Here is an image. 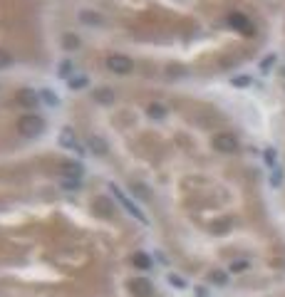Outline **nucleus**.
<instances>
[{"mask_svg": "<svg viewBox=\"0 0 285 297\" xmlns=\"http://www.w3.org/2000/svg\"><path fill=\"white\" fill-rule=\"evenodd\" d=\"M213 146L218 148V151H223V154H231V151H236V148H238V139L233 134H218L213 139Z\"/></svg>", "mask_w": 285, "mask_h": 297, "instance_id": "f257e3e1", "label": "nucleus"}, {"mask_svg": "<svg viewBox=\"0 0 285 297\" xmlns=\"http://www.w3.org/2000/svg\"><path fill=\"white\" fill-rule=\"evenodd\" d=\"M131 292H134L136 297H152L154 285H152L149 280H144V277H139V280H134V282H131Z\"/></svg>", "mask_w": 285, "mask_h": 297, "instance_id": "f03ea898", "label": "nucleus"}, {"mask_svg": "<svg viewBox=\"0 0 285 297\" xmlns=\"http://www.w3.org/2000/svg\"><path fill=\"white\" fill-rule=\"evenodd\" d=\"M114 196H117V198L122 201V206H124V208H126V211H129V213H131V216L136 218V221H141V223H147V218H144V213H141V211H139V208H136L134 203H129V198H126L124 193H119V188H117V186H114Z\"/></svg>", "mask_w": 285, "mask_h": 297, "instance_id": "7ed1b4c3", "label": "nucleus"}, {"mask_svg": "<svg viewBox=\"0 0 285 297\" xmlns=\"http://www.w3.org/2000/svg\"><path fill=\"white\" fill-rule=\"evenodd\" d=\"M228 20H231V25H233V28H238L241 33H245V35H250V25H248V20H245L243 15H231Z\"/></svg>", "mask_w": 285, "mask_h": 297, "instance_id": "20e7f679", "label": "nucleus"}, {"mask_svg": "<svg viewBox=\"0 0 285 297\" xmlns=\"http://www.w3.org/2000/svg\"><path fill=\"white\" fill-rule=\"evenodd\" d=\"M109 67H112V70H117V72H129V67H131V65H129V60L112 57V60H109Z\"/></svg>", "mask_w": 285, "mask_h": 297, "instance_id": "39448f33", "label": "nucleus"}, {"mask_svg": "<svg viewBox=\"0 0 285 297\" xmlns=\"http://www.w3.org/2000/svg\"><path fill=\"white\" fill-rule=\"evenodd\" d=\"M134 265H136L139 270H149V267H152V260H149L144 253H136V255H134Z\"/></svg>", "mask_w": 285, "mask_h": 297, "instance_id": "423d86ee", "label": "nucleus"}, {"mask_svg": "<svg viewBox=\"0 0 285 297\" xmlns=\"http://www.w3.org/2000/svg\"><path fill=\"white\" fill-rule=\"evenodd\" d=\"M248 270V260H233L231 262V272H245Z\"/></svg>", "mask_w": 285, "mask_h": 297, "instance_id": "0eeeda50", "label": "nucleus"}, {"mask_svg": "<svg viewBox=\"0 0 285 297\" xmlns=\"http://www.w3.org/2000/svg\"><path fill=\"white\" fill-rule=\"evenodd\" d=\"M89 146L94 148V151H97V154H104V151H107V146H104V144H102L99 139H92V141H89Z\"/></svg>", "mask_w": 285, "mask_h": 297, "instance_id": "6e6552de", "label": "nucleus"}, {"mask_svg": "<svg viewBox=\"0 0 285 297\" xmlns=\"http://www.w3.org/2000/svg\"><path fill=\"white\" fill-rule=\"evenodd\" d=\"M280 179H283V174H280V169L275 166V171H273V176H270V184H273V186H278V184H280Z\"/></svg>", "mask_w": 285, "mask_h": 297, "instance_id": "1a4fd4ad", "label": "nucleus"}, {"mask_svg": "<svg viewBox=\"0 0 285 297\" xmlns=\"http://www.w3.org/2000/svg\"><path fill=\"white\" fill-rule=\"evenodd\" d=\"M211 280L218 282V285H226V275L223 272H211Z\"/></svg>", "mask_w": 285, "mask_h": 297, "instance_id": "9d476101", "label": "nucleus"}, {"mask_svg": "<svg viewBox=\"0 0 285 297\" xmlns=\"http://www.w3.org/2000/svg\"><path fill=\"white\" fill-rule=\"evenodd\" d=\"M265 161L275 169V154H273V148H268V151H265Z\"/></svg>", "mask_w": 285, "mask_h": 297, "instance_id": "9b49d317", "label": "nucleus"}, {"mask_svg": "<svg viewBox=\"0 0 285 297\" xmlns=\"http://www.w3.org/2000/svg\"><path fill=\"white\" fill-rule=\"evenodd\" d=\"M169 282H171V285H176V287H184V280H181V277H176V275H169Z\"/></svg>", "mask_w": 285, "mask_h": 297, "instance_id": "f8f14e48", "label": "nucleus"}, {"mask_svg": "<svg viewBox=\"0 0 285 297\" xmlns=\"http://www.w3.org/2000/svg\"><path fill=\"white\" fill-rule=\"evenodd\" d=\"M233 84H241V87H243V84H248V77H238V79H233Z\"/></svg>", "mask_w": 285, "mask_h": 297, "instance_id": "ddd939ff", "label": "nucleus"}, {"mask_svg": "<svg viewBox=\"0 0 285 297\" xmlns=\"http://www.w3.org/2000/svg\"><path fill=\"white\" fill-rule=\"evenodd\" d=\"M8 62V55H0V65H5Z\"/></svg>", "mask_w": 285, "mask_h": 297, "instance_id": "4468645a", "label": "nucleus"}, {"mask_svg": "<svg viewBox=\"0 0 285 297\" xmlns=\"http://www.w3.org/2000/svg\"><path fill=\"white\" fill-rule=\"evenodd\" d=\"M283 74H285V70H283Z\"/></svg>", "mask_w": 285, "mask_h": 297, "instance_id": "2eb2a0df", "label": "nucleus"}]
</instances>
